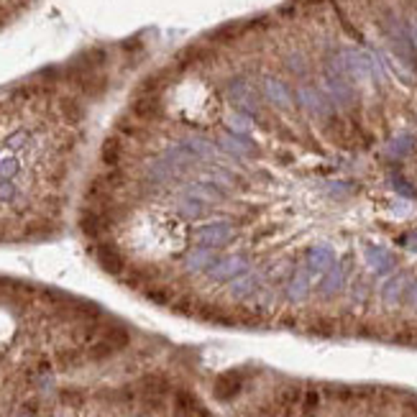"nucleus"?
Here are the masks:
<instances>
[{"mask_svg":"<svg viewBox=\"0 0 417 417\" xmlns=\"http://www.w3.org/2000/svg\"><path fill=\"white\" fill-rule=\"evenodd\" d=\"M233 238H236V228L228 220H212V223H205V226H200L195 231L198 246L215 248V251L226 248L228 243H233Z\"/></svg>","mask_w":417,"mask_h":417,"instance_id":"39448f33","label":"nucleus"},{"mask_svg":"<svg viewBox=\"0 0 417 417\" xmlns=\"http://www.w3.org/2000/svg\"><path fill=\"white\" fill-rule=\"evenodd\" d=\"M57 417H62V415H57Z\"/></svg>","mask_w":417,"mask_h":417,"instance_id":"cd10ccee","label":"nucleus"},{"mask_svg":"<svg viewBox=\"0 0 417 417\" xmlns=\"http://www.w3.org/2000/svg\"><path fill=\"white\" fill-rule=\"evenodd\" d=\"M240 392V376L238 374H226L220 376L218 382H215V397L228 402V399H233L236 394Z\"/></svg>","mask_w":417,"mask_h":417,"instance_id":"6ab92c4d","label":"nucleus"},{"mask_svg":"<svg viewBox=\"0 0 417 417\" xmlns=\"http://www.w3.org/2000/svg\"><path fill=\"white\" fill-rule=\"evenodd\" d=\"M392 187H394V190L399 192V195H404V198H415V187L404 182L402 177H397V174L392 177Z\"/></svg>","mask_w":417,"mask_h":417,"instance_id":"5701e85b","label":"nucleus"},{"mask_svg":"<svg viewBox=\"0 0 417 417\" xmlns=\"http://www.w3.org/2000/svg\"><path fill=\"white\" fill-rule=\"evenodd\" d=\"M412 146H415V136L402 134V136H397V139H392V141L387 143V154L394 156V159H399V156L410 154Z\"/></svg>","mask_w":417,"mask_h":417,"instance_id":"aec40b11","label":"nucleus"},{"mask_svg":"<svg viewBox=\"0 0 417 417\" xmlns=\"http://www.w3.org/2000/svg\"><path fill=\"white\" fill-rule=\"evenodd\" d=\"M410 39H412V44L417 46V18L410 23Z\"/></svg>","mask_w":417,"mask_h":417,"instance_id":"a878e982","label":"nucleus"},{"mask_svg":"<svg viewBox=\"0 0 417 417\" xmlns=\"http://www.w3.org/2000/svg\"><path fill=\"white\" fill-rule=\"evenodd\" d=\"M226 95H228V100L233 103L236 110H243V113H248L251 118L262 115V90L251 85L246 77L228 79Z\"/></svg>","mask_w":417,"mask_h":417,"instance_id":"7ed1b4c3","label":"nucleus"},{"mask_svg":"<svg viewBox=\"0 0 417 417\" xmlns=\"http://www.w3.org/2000/svg\"><path fill=\"white\" fill-rule=\"evenodd\" d=\"M407 276L404 274H394L392 279H387L382 287V300L387 304H397L399 300L404 297V290H407Z\"/></svg>","mask_w":417,"mask_h":417,"instance_id":"a211bd4d","label":"nucleus"},{"mask_svg":"<svg viewBox=\"0 0 417 417\" xmlns=\"http://www.w3.org/2000/svg\"><path fill=\"white\" fill-rule=\"evenodd\" d=\"M18 417H31V415H29V412H21V415H18Z\"/></svg>","mask_w":417,"mask_h":417,"instance_id":"bb28decb","label":"nucleus"},{"mask_svg":"<svg viewBox=\"0 0 417 417\" xmlns=\"http://www.w3.org/2000/svg\"><path fill=\"white\" fill-rule=\"evenodd\" d=\"M187 195L192 198H200L210 203V205H220V203H226L228 195H226V187H220L218 182H212V179H192V182L184 184V190Z\"/></svg>","mask_w":417,"mask_h":417,"instance_id":"9d476101","label":"nucleus"},{"mask_svg":"<svg viewBox=\"0 0 417 417\" xmlns=\"http://www.w3.org/2000/svg\"><path fill=\"white\" fill-rule=\"evenodd\" d=\"M307 295H310V271L304 267L295 269L284 284V297L290 302H302V300H307Z\"/></svg>","mask_w":417,"mask_h":417,"instance_id":"2eb2a0df","label":"nucleus"},{"mask_svg":"<svg viewBox=\"0 0 417 417\" xmlns=\"http://www.w3.org/2000/svg\"><path fill=\"white\" fill-rule=\"evenodd\" d=\"M404 246L412 248V251H417V231H412V233L404 238Z\"/></svg>","mask_w":417,"mask_h":417,"instance_id":"393cba45","label":"nucleus"},{"mask_svg":"<svg viewBox=\"0 0 417 417\" xmlns=\"http://www.w3.org/2000/svg\"><path fill=\"white\" fill-rule=\"evenodd\" d=\"M215 259H218V251H215V248L198 246L182 259V269L187 274H205L207 269L215 264Z\"/></svg>","mask_w":417,"mask_h":417,"instance_id":"f8f14e48","label":"nucleus"},{"mask_svg":"<svg viewBox=\"0 0 417 417\" xmlns=\"http://www.w3.org/2000/svg\"><path fill=\"white\" fill-rule=\"evenodd\" d=\"M287 62V70L290 72H295V75H304L307 72V64H304V57L302 54H297V51H292L290 57L284 59Z\"/></svg>","mask_w":417,"mask_h":417,"instance_id":"4be33fe9","label":"nucleus"},{"mask_svg":"<svg viewBox=\"0 0 417 417\" xmlns=\"http://www.w3.org/2000/svg\"><path fill=\"white\" fill-rule=\"evenodd\" d=\"M98 262L103 264L108 271H118V269H120V259H118V254H115L113 248H100V251H98Z\"/></svg>","mask_w":417,"mask_h":417,"instance_id":"412c9836","label":"nucleus"},{"mask_svg":"<svg viewBox=\"0 0 417 417\" xmlns=\"http://www.w3.org/2000/svg\"><path fill=\"white\" fill-rule=\"evenodd\" d=\"M251 269V262H248L243 254H231V256H218L215 264L207 269L205 274L210 282H231L236 276L246 274Z\"/></svg>","mask_w":417,"mask_h":417,"instance_id":"0eeeda50","label":"nucleus"},{"mask_svg":"<svg viewBox=\"0 0 417 417\" xmlns=\"http://www.w3.org/2000/svg\"><path fill=\"white\" fill-rule=\"evenodd\" d=\"M259 90H262V98L267 103H271L274 108H279V110H290L292 103H295L290 87L284 85L279 77H274V75H264L259 79Z\"/></svg>","mask_w":417,"mask_h":417,"instance_id":"6e6552de","label":"nucleus"},{"mask_svg":"<svg viewBox=\"0 0 417 417\" xmlns=\"http://www.w3.org/2000/svg\"><path fill=\"white\" fill-rule=\"evenodd\" d=\"M346 287V264H333L326 274L320 276L318 295L320 297H335Z\"/></svg>","mask_w":417,"mask_h":417,"instance_id":"4468645a","label":"nucleus"},{"mask_svg":"<svg viewBox=\"0 0 417 417\" xmlns=\"http://www.w3.org/2000/svg\"><path fill=\"white\" fill-rule=\"evenodd\" d=\"M335 264V251L328 243H318L304 254V269L310 271V276L315 274H326L328 269Z\"/></svg>","mask_w":417,"mask_h":417,"instance_id":"9b49d317","label":"nucleus"},{"mask_svg":"<svg viewBox=\"0 0 417 417\" xmlns=\"http://www.w3.org/2000/svg\"><path fill=\"white\" fill-rule=\"evenodd\" d=\"M174 412L179 417H212L205 404L200 402V399H195L190 392H177V397H174Z\"/></svg>","mask_w":417,"mask_h":417,"instance_id":"f3484780","label":"nucleus"},{"mask_svg":"<svg viewBox=\"0 0 417 417\" xmlns=\"http://www.w3.org/2000/svg\"><path fill=\"white\" fill-rule=\"evenodd\" d=\"M295 98H297V105L302 108L307 115H312V118H320V120L333 118L335 103L328 98L326 90H320V87H315V85H300L297 92H295Z\"/></svg>","mask_w":417,"mask_h":417,"instance_id":"20e7f679","label":"nucleus"},{"mask_svg":"<svg viewBox=\"0 0 417 417\" xmlns=\"http://www.w3.org/2000/svg\"><path fill=\"white\" fill-rule=\"evenodd\" d=\"M179 177H182V174L177 172V167H174L164 154L151 156L149 162H146V167H143V179H146V184H149L151 190H162L167 184L177 182Z\"/></svg>","mask_w":417,"mask_h":417,"instance_id":"423d86ee","label":"nucleus"},{"mask_svg":"<svg viewBox=\"0 0 417 417\" xmlns=\"http://www.w3.org/2000/svg\"><path fill=\"white\" fill-rule=\"evenodd\" d=\"M323 82H326V92L328 98L340 108H354L356 100H359V92H356V82L348 77L346 72L338 70L331 59H326V70H323Z\"/></svg>","mask_w":417,"mask_h":417,"instance_id":"f03ea898","label":"nucleus"},{"mask_svg":"<svg viewBox=\"0 0 417 417\" xmlns=\"http://www.w3.org/2000/svg\"><path fill=\"white\" fill-rule=\"evenodd\" d=\"M172 207H174V212L184 220H203L212 212L210 203H205V200H200V198H192V195H187V192L174 195Z\"/></svg>","mask_w":417,"mask_h":417,"instance_id":"1a4fd4ad","label":"nucleus"},{"mask_svg":"<svg viewBox=\"0 0 417 417\" xmlns=\"http://www.w3.org/2000/svg\"><path fill=\"white\" fill-rule=\"evenodd\" d=\"M262 284H264V276L248 269L246 274H240V276H236V279H231V287H228V292H231V297H233V300H251L256 292L262 290Z\"/></svg>","mask_w":417,"mask_h":417,"instance_id":"ddd939ff","label":"nucleus"},{"mask_svg":"<svg viewBox=\"0 0 417 417\" xmlns=\"http://www.w3.org/2000/svg\"><path fill=\"white\" fill-rule=\"evenodd\" d=\"M364 256H366V264L368 269L374 271V274H389L392 269H394V256L389 254L387 248L382 246H366V251H364Z\"/></svg>","mask_w":417,"mask_h":417,"instance_id":"dca6fc26","label":"nucleus"},{"mask_svg":"<svg viewBox=\"0 0 417 417\" xmlns=\"http://www.w3.org/2000/svg\"><path fill=\"white\" fill-rule=\"evenodd\" d=\"M328 59H331V62L335 64L338 70L346 72V75L354 79V82H382V79H384L382 59L374 57L371 51L348 46V49L333 51Z\"/></svg>","mask_w":417,"mask_h":417,"instance_id":"f257e3e1","label":"nucleus"},{"mask_svg":"<svg viewBox=\"0 0 417 417\" xmlns=\"http://www.w3.org/2000/svg\"><path fill=\"white\" fill-rule=\"evenodd\" d=\"M404 300H407V304H410L412 310H417V279L407 284V290H404Z\"/></svg>","mask_w":417,"mask_h":417,"instance_id":"b1692460","label":"nucleus"}]
</instances>
